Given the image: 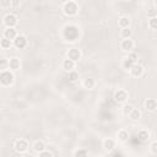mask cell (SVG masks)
I'll use <instances>...</instances> for the list:
<instances>
[{"label":"cell","instance_id":"cell-1","mask_svg":"<svg viewBox=\"0 0 157 157\" xmlns=\"http://www.w3.org/2000/svg\"><path fill=\"white\" fill-rule=\"evenodd\" d=\"M63 12L69 17L75 16L78 12V6L75 1H66L63 6Z\"/></svg>","mask_w":157,"mask_h":157},{"label":"cell","instance_id":"cell-2","mask_svg":"<svg viewBox=\"0 0 157 157\" xmlns=\"http://www.w3.org/2000/svg\"><path fill=\"white\" fill-rule=\"evenodd\" d=\"M13 83V75L9 70L0 71V85L1 86H10Z\"/></svg>","mask_w":157,"mask_h":157},{"label":"cell","instance_id":"cell-3","mask_svg":"<svg viewBox=\"0 0 157 157\" xmlns=\"http://www.w3.org/2000/svg\"><path fill=\"white\" fill-rule=\"evenodd\" d=\"M29 145H28V141L25 140V139H17L15 142H13V148L16 152L18 153H25L27 150H28Z\"/></svg>","mask_w":157,"mask_h":157},{"label":"cell","instance_id":"cell-4","mask_svg":"<svg viewBox=\"0 0 157 157\" xmlns=\"http://www.w3.org/2000/svg\"><path fill=\"white\" fill-rule=\"evenodd\" d=\"M129 71H130V75H131L132 77H140V76H142L145 69H144V66H142L141 64H139V63H134Z\"/></svg>","mask_w":157,"mask_h":157},{"label":"cell","instance_id":"cell-5","mask_svg":"<svg viewBox=\"0 0 157 157\" xmlns=\"http://www.w3.org/2000/svg\"><path fill=\"white\" fill-rule=\"evenodd\" d=\"M134 40L130 39V38H123V40L120 42V49L123 52H131L134 49Z\"/></svg>","mask_w":157,"mask_h":157},{"label":"cell","instance_id":"cell-6","mask_svg":"<svg viewBox=\"0 0 157 157\" xmlns=\"http://www.w3.org/2000/svg\"><path fill=\"white\" fill-rule=\"evenodd\" d=\"M129 98V93L125 91V90H118L115 93H114V99L118 102V103H124L126 102Z\"/></svg>","mask_w":157,"mask_h":157},{"label":"cell","instance_id":"cell-7","mask_svg":"<svg viewBox=\"0 0 157 157\" xmlns=\"http://www.w3.org/2000/svg\"><path fill=\"white\" fill-rule=\"evenodd\" d=\"M17 17H16V15H13V13H7V15H5V17H4V25L6 26V27H15L16 25H17Z\"/></svg>","mask_w":157,"mask_h":157},{"label":"cell","instance_id":"cell-8","mask_svg":"<svg viewBox=\"0 0 157 157\" xmlns=\"http://www.w3.org/2000/svg\"><path fill=\"white\" fill-rule=\"evenodd\" d=\"M13 45L17 49H23L27 45V38L25 36H22V34H20V36L17 34L15 37V39H13Z\"/></svg>","mask_w":157,"mask_h":157},{"label":"cell","instance_id":"cell-9","mask_svg":"<svg viewBox=\"0 0 157 157\" xmlns=\"http://www.w3.org/2000/svg\"><path fill=\"white\" fill-rule=\"evenodd\" d=\"M81 52H80V49H77V48H71V49H69V52H67V59H71L72 61H78L80 59H81Z\"/></svg>","mask_w":157,"mask_h":157},{"label":"cell","instance_id":"cell-10","mask_svg":"<svg viewBox=\"0 0 157 157\" xmlns=\"http://www.w3.org/2000/svg\"><path fill=\"white\" fill-rule=\"evenodd\" d=\"M16 36H17V32H16L15 27H6V29L4 31V37L10 40H13Z\"/></svg>","mask_w":157,"mask_h":157},{"label":"cell","instance_id":"cell-11","mask_svg":"<svg viewBox=\"0 0 157 157\" xmlns=\"http://www.w3.org/2000/svg\"><path fill=\"white\" fill-rule=\"evenodd\" d=\"M145 108L148 110V112H155L156 108H157V102L155 98H148L145 101Z\"/></svg>","mask_w":157,"mask_h":157},{"label":"cell","instance_id":"cell-12","mask_svg":"<svg viewBox=\"0 0 157 157\" xmlns=\"http://www.w3.org/2000/svg\"><path fill=\"white\" fill-rule=\"evenodd\" d=\"M20 66H21L20 59H17V58H11V59L9 60V69H10V70L16 71V70L20 69Z\"/></svg>","mask_w":157,"mask_h":157},{"label":"cell","instance_id":"cell-13","mask_svg":"<svg viewBox=\"0 0 157 157\" xmlns=\"http://www.w3.org/2000/svg\"><path fill=\"white\" fill-rule=\"evenodd\" d=\"M75 64H76L75 61H72L71 59H67V58H66V59L63 61V69L69 72V71H71V70L75 69Z\"/></svg>","mask_w":157,"mask_h":157},{"label":"cell","instance_id":"cell-14","mask_svg":"<svg viewBox=\"0 0 157 157\" xmlns=\"http://www.w3.org/2000/svg\"><path fill=\"white\" fill-rule=\"evenodd\" d=\"M32 147H33V150H34L37 153H39L40 151H43V150H45V148H47L45 144H44L42 140H36V141L33 142Z\"/></svg>","mask_w":157,"mask_h":157},{"label":"cell","instance_id":"cell-15","mask_svg":"<svg viewBox=\"0 0 157 157\" xmlns=\"http://www.w3.org/2000/svg\"><path fill=\"white\" fill-rule=\"evenodd\" d=\"M82 86H83V88H86V90H93L94 86H96V81H94L92 77H87V78L83 80Z\"/></svg>","mask_w":157,"mask_h":157},{"label":"cell","instance_id":"cell-16","mask_svg":"<svg viewBox=\"0 0 157 157\" xmlns=\"http://www.w3.org/2000/svg\"><path fill=\"white\" fill-rule=\"evenodd\" d=\"M118 26L120 28H128L130 26V18L128 16H121L119 20H118Z\"/></svg>","mask_w":157,"mask_h":157},{"label":"cell","instance_id":"cell-17","mask_svg":"<svg viewBox=\"0 0 157 157\" xmlns=\"http://www.w3.org/2000/svg\"><path fill=\"white\" fill-rule=\"evenodd\" d=\"M128 115H129V118H130L131 120L135 121V120H139V119L141 118V112H140L139 109H136V108H132Z\"/></svg>","mask_w":157,"mask_h":157},{"label":"cell","instance_id":"cell-18","mask_svg":"<svg viewBox=\"0 0 157 157\" xmlns=\"http://www.w3.org/2000/svg\"><path fill=\"white\" fill-rule=\"evenodd\" d=\"M137 137H139L141 141H147V140L150 139V131L146 130V129H141V130H139V132H137Z\"/></svg>","mask_w":157,"mask_h":157},{"label":"cell","instance_id":"cell-19","mask_svg":"<svg viewBox=\"0 0 157 157\" xmlns=\"http://www.w3.org/2000/svg\"><path fill=\"white\" fill-rule=\"evenodd\" d=\"M11 45H12V40L7 39V38H5V37H2V38L0 39V47H1V49H10Z\"/></svg>","mask_w":157,"mask_h":157},{"label":"cell","instance_id":"cell-20","mask_svg":"<svg viewBox=\"0 0 157 157\" xmlns=\"http://www.w3.org/2000/svg\"><path fill=\"white\" fill-rule=\"evenodd\" d=\"M118 139L120 140V141H126L128 140V137H129V132H128V130H125V129H121V130H119L118 131Z\"/></svg>","mask_w":157,"mask_h":157},{"label":"cell","instance_id":"cell-21","mask_svg":"<svg viewBox=\"0 0 157 157\" xmlns=\"http://www.w3.org/2000/svg\"><path fill=\"white\" fill-rule=\"evenodd\" d=\"M114 146H115V142H114V140H112V139H105V140L103 141V147H104L105 150H113Z\"/></svg>","mask_w":157,"mask_h":157},{"label":"cell","instance_id":"cell-22","mask_svg":"<svg viewBox=\"0 0 157 157\" xmlns=\"http://www.w3.org/2000/svg\"><path fill=\"white\" fill-rule=\"evenodd\" d=\"M132 64H134V61H131L129 58H125V59L123 60V63H121V67L128 71V70H130V67L132 66Z\"/></svg>","mask_w":157,"mask_h":157},{"label":"cell","instance_id":"cell-23","mask_svg":"<svg viewBox=\"0 0 157 157\" xmlns=\"http://www.w3.org/2000/svg\"><path fill=\"white\" fill-rule=\"evenodd\" d=\"M148 27H150L151 31H156V28H157V17L156 16L150 17V20H148Z\"/></svg>","mask_w":157,"mask_h":157},{"label":"cell","instance_id":"cell-24","mask_svg":"<svg viewBox=\"0 0 157 157\" xmlns=\"http://www.w3.org/2000/svg\"><path fill=\"white\" fill-rule=\"evenodd\" d=\"M2 70H9V59L1 58L0 59V71Z\"/></svg>","mask_w":157,"mask_h":157},{"label":"cell","instance_id":"cell-25","mask_svg":"<svg viewBox=\"0 0 157 157\" xmlns=\"http://www.w3.org/2000/svg\"><path fill=\"white\" fill-rule=\"evenodd\" d=\"M67 77H69V80L71 82H75V81L78 80V72L75 71V70H71V71H69V76Z\"/></svg>","mask_w":157,"mask_h":157},{"label":"cell","instance_id":"cell-26","mask_svg":"<svg viewBox=\"0 0 157 157\" xmlns=\"http://www.w3.org/2000/svg\"><path fill=\"white\" fill-rule=\"evenodd\" d=\"M120 36H121L123 38H130V37H131V29H129V27H128V28H121Z\"/></svg>","mask_w":157,"mask_h":157},{"label":"cell","instance_id":"cell-27","mask_svg":"<svg viewBox=\"0 0 157 157\" xmlns=\"http://www.w3.org/2000/svg\"><path fill=\"white\" fill-rule=\"evenodd\" d=\"M12 5V0H0V6L4 9H9Z\"/></svg>","mask_w":157,"mask_h":157},{"label":"cell","instance_id":"cell-28","mask_svg":"<svg viewBox=\"0 0 157 157\" xmlns=\"http://www.w3.org/2000/svg\"><path fill=\"white\" fill-rule=\"evenodd\" d=\"M126 58H129L131 61H134V63H136L137 61V54L136 53H134V52H128V56Z\"/></svg>","mask_w":157,"mask_h":157},{"label":"cell","instance_id":"cell-29","mask_svg":"<svg viewBox=\"0 0 157 157\" xmlns=\"http://www.w3.org/2000/svg\"><path fill=\"white\" fill-rule=\"evenodd\" d=\"M88 155V151L87 150H76L75 152H74V156H87Z\"/></svg>","mask_w":157,"mask_h":157},{"label":"cell","instance_id":"cell-30","mask_svg":"<svg viewBox=\"0 0 157 157\" xmlns=\"http://www.w3.org/2000/svg\"><path fill=\"white\" fill-rule=\"evenodd\" d=\"M150 151H151L152 155H157V142H156V141H153V142L151 144V146H150Z\"/></svg>","mask_w":157,"mask_h":157},{"label":"cell","instance_id":"cell-31","mask_svg":"<svg viewBox=\"0 0 157 157\" xmlns=\"http://www.w3.org/2000/svg\"><path fill=\"white\" fill-rule=\"evenodd\" d=\"M38 155H39V156H42V157H44V156H49V157H50V156H54L55 153H54V152H52V151H45V150H43V151H40Z\"/></svg>","mask_w":157,"mask_h":157},{"label":"cell","instance_id":"cell-32","mask_svg":"<svg viewBox=\"0 0 157 157\" xmlns=\"http://www.w3.org/2000/svg\"><path fill=\"white\" fill-rule=\"evenodd\" d=\"M131 109H132V107H131L130 104L124 105V109H123V110H124V114H125V115H128V114L130 113V110H131Z\"/></svg>","mask_w":157,"mask_h":157},{"label":"cell","instance_id":"cell-33","mask_svg":"<svg viewBox=\"0 0 157 157\" xmlns=\"http://www.w3.org/2000/svg\"><path fill=\"white\" fill-rule=\"evenodd\" d=\"M110 155H112V156H121L123 153L119 152V151H114V152H110Z\"/></svg>","mask_w":157,"mask_h":157},{"label":"cell","instance_id":"cell-34","mask_svg":"<svg viewBox=\"0 0 157 157\" xmlns=\"http://www.w3.org/2000/svg\"><path fill=\"white\" fill-rule=\"evenodd\" d=\"M148 16H150V17H153V16H156L155 11H150V12H148Z\"/></svg>","mask_w":157,"mask_h":157},{"label":"cell","instance_id":"cell-35","mask_svg":"<svg viewBox=\"0 0 157 157\" xmlns=\"http://www.w3.org/2000/svg\"><path fill=\"white\" fill-rule=\"evenodd\" d=\"M0 49H1V47H0Z\"/></svg>","mask_w":157,"mask_h":157}]
</instances>
